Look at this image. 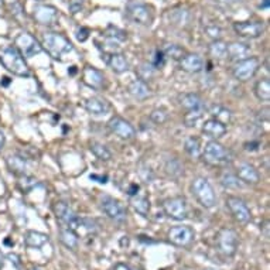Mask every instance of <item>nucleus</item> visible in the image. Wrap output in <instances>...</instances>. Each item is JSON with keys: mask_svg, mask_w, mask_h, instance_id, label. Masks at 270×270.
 <instances>
[{"mask_svg": "<svg viewBox=\"0 0 270 270\" xmlns=\"http://www.w3.org/2000/svg\"><path fill=\"white\" fill-rule=\"evenodd\" d=\"M106 64L111 67V70L115 72V74H123L126 71L129 70V63L124 57L123 54L120 53H112L108 55V59H106Z\"/></svg>", "mask_w": 270, "mask_h": 270, "instance_id": "5701e85b", "label": "nucleus"}, {"mask_svg": "<svg viewBox=\"0 0 270 270\" xmlns=\"http://www.w3.org/2000/svg\"><path fill=\"white\" fill-rule=\"evenodd\" d=\"M208 54L212 58H226V43L221 41V40H214L208 47Z\"/></svg>", "mask_w": 270, "mask_h": 270, "instance_id": "7c9ffc66", "label": "nucleus"}, {"mask_svg": "<svg viewBox=\"0 0 270 270\" xmlns=\"http://www.w3.org/2000/svg\"><path fill=\"white\" fill-rule=\"evenodd\" d=\"M9 84H10V78H7V76H3V85H5V87H7Z\"/></svg>", "mask_w": 270, "mask_h": 270, "instance_id": "13d9d810", "label": "nucleus"}, {"mask_svg": "<svg viewBox=\"0 0 270 270\" xmlns=\"http://www.w3.org/2000/svg\"><path fill=\"white\" fill-rule=\"evenodd\" d=\"M100 208H102V211L105 212L108 217L113 219L115 222L122 223L126 221V218H128V212H126V208H124L122 204H120V201L115 200V198H112V197H102V200H100Z\"/></svg>", "mask_w": 270, "mask_h": 270, "instance_id": "9d476101", "label": "nucleus"}, {"mask_svg": "<svg viewBox=\"0 0 270 270\" xmlns=\"http://www.w3.org/2000/svg\"><path fill=\"white\" fill-rule=\"evenodd\" d=\"M139 190H140V187H139L137 184H132L129 187V190H128V195H129V197H135V195L139 194Z\"/></svg>", "mask_w": 270, "mask_h": 270, "instance_id": "3c124183", "label": "nucleus"}, {"mask_svg": "<svg viewBox=\"0 0 270 270\" xmlns=\"http://www.w3.org/2000/svg\"><path fill=\"white\" fill-rule=\"evenodd\" d=\"M210 112H211L212 118L217 119V120H219V122H222L223 124H226L228 122H231L232 115H231V112H229L226 108H223V106L214 105Z\"/></svg>", "mask_w": 270, "mask_h": 270, "instance_id": "473e14b6", "label": "nucleus"}, {"mask_svg": "<svg viewBox=\"0 0 270 270\" xmlns=\"http://www.w3.org/2000/svg\"><path fill=\"white\" fill-rule=\"evenodd\" d=\"M239 238L234 229L223 228L218 232L217 235V247L218 252L222 253L226 258H232L238 251Z\"/></svg>", "mask_w": 270, "mask_h": 270, "instance_id": "39448f33", "label": "nucleus"}, {"mask_svg": "<svg viewBox=\"0 0 270 270\" xmlns=\"http://www.w3.org/2000/svg\"><path fill=\"white\" fill-rule=\"evenodd\" d=\"M7 167H9V170L12 171L13 174H18V176H23L24 171L27 169V163H26V160L22 156H9L6 160Z\"/></svg>", "mask_w": 270, "mask_h": 270, "instance_id": "c85d7f7f", "label": "nucleus"}, {"mask_svg": "<svg viewBox=\"0 0 270 270\" xmlns=\"http://www.w3.org/2000/svg\"><path fill=\"white\" fill-rule=\"evenodd\" d=\"M85 109L91 113V115H106L108 112L111 111V103L105 99L100 98H89L85 100Z\"/></svg>", "mask_w": 270, "mask_h": 270, "instance_id": "4be33fe9", "label": "nucleus"}, {"mask_svg": "<svg viewBox=\"0 0 270 270\" xmlns=\"http://www.w3.org/2000/svg\"><path fill=\"white\" fill-rule=\"evenodd\" d=\"M191 193L195 197V200L198 201V204L206 210L214 208L217 204L215 191L212 188L211 182L208 181L205 177H195L191 182Z\"/></svg>", "mask_w": 270, "mask_h": 270, "instance_id": "f03ea898", "label": "nucleus"}, {"mask_svg": "<svg viewBox=\"0 0 270 270\" xmlns=\"http://www.w3.org/2000/svg\"><path fill=\"white\" fill-rule=\"evenodd\" d=\"M202 113H204V109H198V111H188V113H185L184 116V123L188 128H193L197 124V122L202 118Z\"/></svg>", "mask_w": 270, "mask_h": 270, "instance_id": "e433bc0d", "label": "nucleus"}, {"mask_svg": "<svg viewBox=\"0 0 270 270\" xmlns=\"http://www.w3.org/2000/svg\"><path fill=\"white\" fill-rule=\"evenodd\" d=\"M234 30L243 38H259L263 34L264 24L262 22H238L234 24Z\"/></svg>", "mask_w": 270, "mask_h": 270, "instance_id": "4468645a", "label": "nucleus"}, {"mask_svg": "<svg viewBox=\"0 0 270 270\" xmlns=\"http://www.w3.org/2000/svg\"><path fill=\"white\" fill-rule=\"evenodd\" d=\"M0 61L3 67L7 71H10L12 74L17 76H29L30 70L26 61H24L23 55L18 51L17 48L12 46V47L5 48L2 53H0Z\"/></svg>", "mask_w": 270, "mask_h": 270, "instance_id": "f257e3e1", "label": "nucleus"}, {"mask_svg": "<svg viewBox=\"0 0 270 270\" xmlns=\"http://www.w3.org/2000/svg\"><path fill=\"white\" fill-rule=\"evenodd\" d=\"M169 242L173 243L174 246L178 247H187L190 246L195 238L194 229L185 226V225H180V226H173L167 234Z\"/></svg>", "mask_w": 270, "mask_h": 270, "instance_id": "1a4fd4ad", "label": "nucleus"}, {"mask_svg": "<svg viewBox=\"0 0 270 270\" xmlns=\"http://www.w3.org/2000/svg\"><path fill=\"white\" fill-rule=\"evenodd\" d=\"M253 92L256 98L262 102H269L270 100V81L269 78H262L260 81L255 84Z\"/></svg>", "mask_w": 270, "mask_h": 270, "instance_id": "cd10ccee", "label": "nucleus"}, {"mask_svg": "<svg viewBox=\"0 0 270 270\" xmlns=\"http://www.w3.org/2000/svg\"><path fill=\"white\" fill-rule=\"evenodd\" d=\"M163 211L169 218L184 221L188 218V204L182 197H171L163 202Z\"/></svg>", "mask_w": 270, "mask_h": 270, "instance_id": "0eeeda50", "label": "nucleus"}, {"mask_svg": "<svg viewBox=\"0 0 270 270\" xmlns=\"http://www.w3.org/2000/svg\"><path fill=\"white\" fill-rule=\"evenodd\" d=\"M54 215L57 217L59 222L64 225L65 228H70L72 231H78V225H79V217H76V214L72 211L67 202L64 201H57L53 205Z\"/></svg>", "mask_w": 270, "mask_h": 270, "instance_id": "423d86ee", "label": "nucleus"}, {"mask_svg": "<svg viewBox=\"0 0 270 270\" xmlns=\"http://www.w3.org/2000/svg\"><path fill=\"white\" fill-rule=\"evenodd\" d=\"M3 6V0H0V7Z\"/></svg>", "mask_w": 270, "mask_h": 270, "instance_id": "680f3d73", "label": "nucleus"}, {"mask_svg": "<svg viewBox=\"0 0 270 270\" xmlns=\"http://www.w3.org/2000/svg\"><path fill=\"white\" fill-rule=\"evenodd\" d=\"M54 59H63L65 54L72 51V44L68 38L58 33H46L43 35V46Z\"/></svg>", "mask_w": 270, "mask_h": 270, "instance_id": "7ed1b4c3", "label": "nucleus"}, {"mask_svg": "<svg viewBox=\"0 0 270 270\" xmlns=\"http://www.w3.org/2000/svg\"><path fill=\"white\" fill-rule=\"evenodd\" d=\"M79 228H84L89 234H96L98 232V223L95 219H91V218H79L78 229Z\"/></svg>", "mask_w": 270, "mask_h": 270, "instance_id": "ea45409f", "label": "nucleus"}, {"mask_svg": "<svg viewBox=\"0 0 270 270\" xmlns=\"http://www.w3.org/2000/svg\"><path fill=\"white\" fill-rule=\"evenodd\" d=\"M185 152L191 156V157H200L201 154V143L200 139H197L194 136H191V137H188L187 140H185Z\"/></svg>", "mask_w": 270, "mask_h": 270, "instance_id": "72a5a7b5", "label": "nucleus"}, {"mask_svg": "<svg viewBox=\"0 0 270 270\" xmlns=\"http://www.w3.org/2000/svg\"><path fill=\"white\" fill-rule=\"evenodd\" d=\"M33 16H34L37 23L50 26V24H53L57 22L58 13L55 10V7L48 6V5H38V6H35Z\"/></svg>", "mask_w": 270, "mask_h": 270, "instance_id": "f3484780", "label": "nucleus"}, {"mask_svg": "<svg viewBox=\"0 0 270 270\" xmlns=\"http://www.w3.org/2000/svg\"><path fill=\"white\" fill-rule=\"evenodd\" d=\"M164 63H165V55L163 54V51L157 50L156 54H154V58H153L152 65L156 68V70H159V68H161V67L164 65Z\"/></svg>", "mask_w": 270, "mask_h": 270, "instance_id": "c03bdc74", "label": "nucleus"}, {"mask_svg": "<svg viewBox=\"0 0 270 270\" xmlns=\"http://www.w3.org/2000/svg\"><path fill=\"white\" fill-rule=\"evenodd\" d=\"M202 159L211 165H225L231 163V153L217 140L208 141L202 152Z\"/></svg>", "mask_w": 270, "mask_h": 270, "instance_id": "20e7f679", "label": "nucleus"}, {"mask_svg": "<svg viewBox=\"0 0 270 270\" xmlns=\"http://www.w3.org/2000/svg\"><path fill=\"white\" fill-rule=\"evenodd\" d=\"M88 37H89V30L87 29V27H81V29L78 30V33H76V38H78L79 41H85Z\"/></svg>", "mask_w": 270, "mask_h": 270, "instance_id": "49530a36", "label": "nucleus"}, {"mask_svg": "<svg viewBox=\"0 0 270 270\" xmlns=\"http://www.w3.org/2000/svg\"><path fill=\"white\" fill-rule=\"evenodd\" d=\"M169 119V113L165 109L160 108V109H154V111L150 113V120L154 122L156 124H163Z\"/></svg>", "mask_w": 270, "mask_h": 270, "instance_id": "79ce46f5", "label": "nucleus"}, {"mask_svg": "<svg viewBox=\"0 0 270 270\" xmlns=\"http://www.w3.org/2000/svg\"><path fill=\"white\" fill-rule=\"evenodd\" d=\"M129 94L136 98V99L143 100L150 96V88L146 84V81H141V79H135L129 84Z\"/></svg>", "mask_w": 270, "mask_h": 270, "instance_id": "a878e982", "label": "nucleus"}, {"mask_svg": "<svg viewBox=\"0 0 270 270\" xmlns=\"http://www.w3.org/2000/svg\"><path fill=\"white\" fill-rule=\"evenodd\" d=\"M130 204L135 208V211L139 212L143 217H147V214L150 212V201L146 197H140L139 194L135 195V197H132Z\"/></svg>", "mask_w": 270, "mask_h": 270, "instance_id": "c756f323", "label": "nucleus"}, {"mask_svg": "<svg viewBox=\"0 0 270 270\" xmlns=\"http://www.w3.org/2000/svg\"><path fill=\"white\" fill-rule=\"evenodd\" d=\"M226 205H228L229 211L238 222L242 223V225H246V223L251 222V219H252L251 210L247 208L246 204L241 198L229 195V197H226Z\"/></svg>", "mask_w": 270, "mask_h": 270, "instance_id": "9b49d317", "label": "nucleus"}, {"mask_svg": "<svg viewBox=\"0 0 270 270\" xmlns=\"http://www.w3.org/2000/svg\"><path fill=\"white\" fill-rule=\"evenodd\" d=\"M202 133L208 137H211V139H221L222 136H225L226 133V126L222 123V122H219L217 119H208L204 122L202 124Z\"/></svg>", "mask_w": 270, "mask_h": 270, "instance_id": "aec40b11", "label": "nucleus"}, {"mask_svg": "<svg viewBox=\"0 0 270 270\" xmlns=\"http://www.w3.org/2000/svg\"><path fill=\"white\" fill-rule=\"evenodd\" d=\"M259 147H260V141H247V143H245V150H247V152H256V150H259Z\"/></svg>", "mask_w": 270, "mask_h": 270, "instance_id": "09e8293b", "label": "nucleus"}, {"mask_svg": "<svg viewBox=\"0 0 270 270\" xmlns=\"http://www.w3.org/2000/svg\"><path fill=\"white\" fill-rule=\"evenodd\" d=\"M251 48L245 43H231L226 44V58L229 61H241L249 57Z\"/></svg>", "mask_w": 270, "mask_h": 270, "instance_id": "6ab92c4d", "label": "nucleus"}, {"mask_svg": "<svg viewBox=\"0 0 270 270\" xmlns=\"http://www.w3.org/2000/svg\"><path fill=\"white\" fill-rule=\"evenodd\" d=\"M165 170H167V173H169L171 177H178L181 176L182 167L178 160H169V163L165 165Z\"/></svg>", "mask_w": 270, "mask_h": 270, "instance_id": "37998d69", "label": "nucleus"}, {"mask_svg": "<svg viewBox=\"0 0 270 270\" xmlns=\"http://www.w3.org/2000/svg\"><path fill=\"white\" fill-rule=\"evenodd\" d=\"M91 180H94V181H98L100 184H106L108 182V176H98V174H91L89 176Z\"/></svg>", "mask_w": 270, "mask_h": 270, "instance_id": "8fccbe9b", "label": "nucleus"}, {"mask_svg": "<svg viewBox=\"0 0 270 270\" xmlns=\"http://www.w3.org/2000/svg\"><path fill=\"white\" fill-rule=\"evenodd\" d=\"M236 177L241 180V181L246 182V184H258L260 181V174L259 171L253 167V165L243 163L238 167L236 170Z\"/></svg>", "mask_w": 270, "mask_h": 270, "instance_id": "412c9836", "label": "nucleus"}, {"mask_svg": "<svg viewBox=\"0 0 270 270\" xmlns=\"http://www.w3.org/2000/svg\"><path fill=\"white\" fill-rule=\"evenodd\" d=\"M205 33L211 37L212 40H219L222 30L219 29L218 26H215V24H212V26H208V27H206Z\"/></svg>", "mask_w": 270, "mask_h": 270, "instance_id": "a18cd8bd", "label": "nucleus"}, {"mask_svg": "<svg viewBox=\"0 0 270 270\" xmlns=\"http://www.w3.org/2000/svg\"><path fill=\"white\" fill-rule=\"evenodd\" d=\"M108 126H109L112 133H115V135L119 136L120 139H124V140L133 139L136 136L135 128H133L126 119L120 118V116H113V118L108 122Z\"/></svg>", "mask_w": 270, "mask_h": 270, "instance_id": "2eb2a0df", "label": "nucleus"}, {"mask_svg": "<svg viewBox=\"0 0 270 270\" xmlns=\"http://www.w3.org/2000/svg\"><path fill=\"white\" fill-rule=\"evenodd\" d=\"M180 105L187 112L198 111V109H204V100L198 94L190 92V94H184L180 96Z\"/></svg>", "mask_w": 270, "mask_h": 270, "instance_id": "393cba45", "label": "nucleus"}, {"mask_svg": "<svg viewBox=\"0 0 270 270\" xmlns=\"http://www.w3.org/2000/svg\"><path fill=\"white\" fill-rule=\"evenodd\" d=\"M50 242V236L43 234V232H37V231H29L24 235V245L27 247H34V249H40L46 243Z\"/></svg>", "mask_w": 270, "mask_h": 270, "instance_id": "b1692460", "label": "nucleus"}, {"mask_svg": "<svg viewBox=\"0 0 270 270\" xmlns=\"http://www.w3.org/2000/svg\"><path fill=\"white\" fill-rule=\"evenodd\" d=\"M204 59L198 54H185L180 59V68L188 74H198L204 70Z\"/></svg>", "mask_w": 270, "mask_h": 270, "instance_id": "a211bd4d", "label": "nucleus"}, {"mask_svg": "<svg viewBox=\"0 0 270 270\" xmlns=\"http://www.w3.org/2000/svg\"><path fill=\"white\" fill-rule=\"evenodd\" d=\"M217 3H221V5H235V3H238L239 0H215Z\"/></svg>", "mask_w": 270, "mask_h": 270, "instance_id": "603ef678", "label": "nucleus"}, {"mask_svg": "<svg viewBox=\"0 0 270 270\" xmlns=\"http://www.w3.org/2000/svg\"><path fill=\"white\" fill-rule=\"evenodd\" d=\"M113 270H132V269H130L129 266H128L126 263H118L116 266H115V269Z\"/></svg>", "mask_w": 270, "mask_h": 270, "instance_id": "864d4df0", "label": "nucleus"}, {"mask_svg": "<svg viewBox=\"0 0 270 270\" xmlns=\"http://www.w3.org/2000/svg\"><path fill=\"white\" fill-rule=\"evenodd\" d=\"M37 185V180L34 177L31 176H22V178L18 180V188L23 191V193H30L33 188Z\"/></svg>", "mask_w": 270, "mask_h": 270, "instance_id": "4c0bfd02", "label": "nucleus"}, {"mask_svg": "<svg viewBox=\"0 0 270 270\" xmlns=\"http://www.w3.org/2000/svg\"><path fill=\"white\" fill-rule=\"evenodd\" d=\"M106 37H108V38H112V40H115V41L122 43L126 40V33H124L123 30L118 29V27L109 26L108 30H106Z\"/></svg>", "mask_w": 270, "mask_h": 270, "instance_id": "58836bf2", "label": "nucleus"}, {"mask_svg": "<svg viewBox=\"0 0 270 270\" xmlns=\"http://www.w3.org/2000/svg\"><path fill=\"white\" fill-rule=\"evenodd\" d=\"M260 68V61L256 57H247L245 59L238 61L232 70V74L238 81H249L251 78L256 75Z\"/></svg>", "mask_w": 270, "mask_h": 270, "instance_id": "6e6552de", "label": "nucleus"}, {"mask_svg": "<svg viewBox=\"0 0 270 270\" xmlns=\"http://www.w3.org/2000/svg\"><path fill=\"white\" fill-rule=\"evenodd\" d=\"M154 71H156V68H154L152 64H147V63L141 64L140 68L137 70L139 79H141V81H147V79H150V78L154 75Z\"/></svg>", "mask_w": 270, "mask_h": 270, "instance_id": "a19ab883", "label": "nucleus"}, {"mask_svg": "<svg viewBox=\"0 0 270 270\" xmlns=\"http://www.w3.org/2000/svg\"><path fill=\"white\" fill-rule=\"evenodd\" d=\"M221 184H222L225 188H229V190H235V188H241V181L239 178L231 173H225L222 177H221Z\"/></svg>", "mask_w": 270, "mask_h": 270, "instance_id": "c9c22d12", "label": "nucleus"}, {"mask_svg": "<svg viewBox=\"0 0 270 270\" xmlns=\"http://www.w3.org/2000/svg\"><path fill=\"white\" fill-rule=\"evenodd\" d=\"M3 266V255H2V252H0V267Z\"/></svg>", "mask_w": 270, "mask_h": 270, "instance_id": "bf43d9fd", "label": "nucleus"}, {"mask_svg": "<svg viewBox=\"0 0 270 270\" xmlns=\"http://www.w3.org/2000/svg\"><path fill=\"white\" fill-rule=\"evenodd\" d=\"M163 54L165 57H170V58L180 61L185 55V50L180 47V46H177V44H167L164 50H163Z\"/></svg>", "mask_w": 270, "mask_h": 270, "instance_id": "f704fd0d", "label": "nucleus"}, {"mask_svg": "<svg viewBox=\"0 0 270 270\" xmlns=\"http://www.w3.org/2000/svg\"><path fill=\"white\" fill-rule=\"evenodd\" d=\"M76 67H71V70H68V74H71V75H75L76 74Z\"/></svg>", "mask_w": 270, "mask_h": 270, "instance_id": "4d7b16f0", "label": "nucleus"}, {"mask_svg": "<svg viewBox=\"0 0 270 270\" xmlns=\"http://www.w3.org/2000/svg\"><path fill=\"white\" fill-rule=\"evenodd\" d=\"M89 149H91V152H92V154H94L96 159L102 160V161H108V160L112 159V153L109 152V149L106 146H103L102 143L92 141Z\"/></svg>", "mask_w": 270, "mask_h": 270, "instance_id": "2f4dec72", "label": "nucleus"}, {"mask_svg": "<svg viewBox=\"0 0 270 270\" xmlns=\"http://www.w3.org/2000/svg\"><path fill=\"white\" fill-rule=\"evenodd\" d=\"M3 146H5V135H3V132L0 130V150L3 149Z\"/></svg>", "mask_w": 270, "mask_h": 270, "instance_id": "5fc2aeb1", "label": "nucleus"}, {"mask_svg": "<svg viewBox=\"0 0 270 270\" xmlns=\"http://www.w3.org/2000/svg\"><path fill=\"white\" fill-rule=\"evenodd\" d=\"M126 13H128V17L135 23L147 26L153 22V13L150 10V7L143 5V3L132 2L126 7Z\"/></svg>", "mask_w": 270, "mask_h": 270, "instance_id": "ddd939ff", "label": "nucleus"}, {"mask_svg": "<svg viewBox=\"0 0 270 270\" xmlns=\"http://www.w3.org/2000/svg\"><path fill=\"white\" fill-rule=\"evenodd\" d=\"M82 82L89 88L99 91L105 87V75L94 67H87L82 71Z\"/></svg>", "mask_w": 270, "mask_h": 270, "instance_id": "dca6fc26", "label": "nucleus"}, {"mask_svg": "<svg viewBox=\"0 0 270 270\" xmlns=\"http://www.w3.org/2000/svg\"><path fill=\"white\" fill-rule=\"evenodd\" d=\"M30 270H43V269H40V267H31Z\"/></svg>", "mask_w": 270, "mask_h": 270, "instance_id": "052dcab7", "label": "nucleus"}, {"mask_svg": "<svg viewBox=\"0 0 270 270\" xmlns=\"http://www.w3.org/2000/svg\"><path fill=\"white\" fill-rule=\"evenodd\" d=\"M59 241L65 247H68L71 251H76L78 245H79V238L76 235L75 231H72L70 228H61L58 232Z\"/></svg>", "mask_w": 270, "mask_h": 270, "instance_id": "bb28decb", "label": "nucleus"}, {"mask_svg": "<svg viewBox=\"0 0 270 270\" xmlns=\"http://www.w3.org/2000/svg\"><path fill=\"white\" fill-rule=\"evenodd\" d=\"M14 47L17 48L23 57H27V58L35 57L37 54H40L43 51V47L38 44V41L35 40L33 35L27 34V33H22L18 35L16 38V46Z\"/></svg>", "mask_w": 270, "mask_h": 270, "instance_id": "f8f14e48", "label": "nucleus"}, {"mask_svg": "<svg viewBox=\"0 0 270 270\" xmlns=\"http://www.w3.org/2000/svg\"><path fill=\"white\" fill-rule=\"evenodd\" d=\"M70 9L74 14L78 12H81V9H82V2H81V0H72L70 3Z\"/></svg>", "mask_w": 270, "mask_h": 270, "instance_id": "de8ad7c7", "label": "nucleus"}, {"mask_svg": "<svg viewBox=\"0 0 270 270\" xmlns=\"http://www.w3.org/2000/svg\"><path fill=\"white\" fill-rule=\"evenodd\" d=\"M270 0H263V3L260 5V9H269Z\"/></svg>", "mask_w": 270, "mask_h": 270, "instance_id": "6e6d98bb", "label": "nucleus"}]
</instances>
